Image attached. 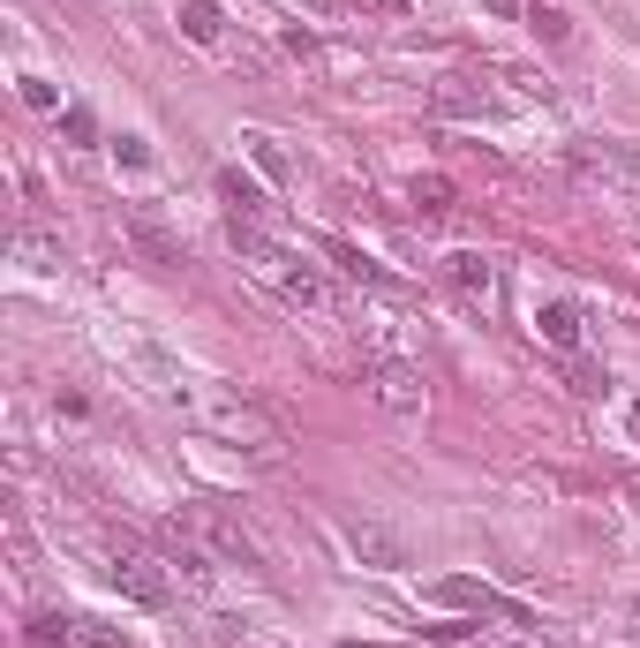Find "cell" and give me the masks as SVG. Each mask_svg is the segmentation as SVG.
Segmentation results:
<instances>
[{
  "instance_id": "1",
  "label": "cell",
  "mask_w": 640,
  "mask_h": 648,
  "mask_svg": "<svg viewBox=\"0 0 640 648\" xmlns=\"http://www.w3.org/2000/svg\"><path fill=\"white\" fill-rule=\"evenodd\" d=\"M167 400L196 423V431L226 445V453H249V460H287V423L256 400V392L226 385V378H173Z\"/></svg>"
},
{
  "instance_id": "2",
  "label": "cell",
  "mask_w": 640,
  "mask_h": 648,
  "mask_svg": "<svg viewBox=\"0 0 640 648\" xmlns=\"http://www.w3.org/2000/svg\"><path fill=\"white\" fill-rule=\"evenodd\" d=\"M226 242L242 249V264H249V272L264 279V287H271V295H279V302L317 309V317L340 302V295H332V279H324L317 264H301L295 249H287V242H271V234H264L256 219H226Z\"/></svg>"
},
{
  "instance_id": "3",
  "label": "cell",
  "mask_w": 640,
  "mask_h": 648,
  "mask_svg": "<svg viewBox=\"0 0 640 648\" xmlns=\"http://www.w3.org/2000/svg\"><path fill=\"white\" fill-rule=\"evenodd\" d=\"M173 528H181V535H189V543H196V551H204L212 565H234V573H256V565H264L256 535H249V528H242L234 513H226V506H212V498L181 506V513H173Z\"/></svg>"
},
{
  "instance_id": "4",
  "label": "cell",
  "mask_w": 640,
  "mask_h": 648,
  "mask_svg": "<svg viewBox=\"0 0 640 648\" xmlns=\"http://www.w3.org/2000/svg\"><path fill=\"white\" fill-rule=\"evenodd\" d=\"M114 588L143 610H167L173 604V565L151 559V551H136V543H121V551H114Z\"/></svg>"
},
{
  "instance_id": "5",
  "label": "cell",
  "mask_w": 640,
  "mask_h": 648,
  "mask_svg": "<svg viewBox=\"0 0 640 648\" xmlns=\"http://www.w3.org/2000/svg\"><path fill=\"white\" fill-rule=\"evenodd\" d=\"M565 167L580 173V181H596V189H640V151H633V144H610V136L573 144Z\"/></svg>"
},
{
  "instance_id": "6",
  "label": "cell",
  "mask_w": 640,
  "mask_h": 648,
  "mask_svg": "<svg viewBox=\"0 0 640 648\" xmlns=\"http://www.w3.org/2000/svg\"><path fill=\"white\" fill-rule=\"evenodd\" d=\"M437 279H445L468 309H490V302H498V264L482 257V249H452V257L437 264Z\"/></svg>"
},
{
  "instance_id": "7",
  "label": "cell",
  "mask_w": 640,
  "mask_h": 648,
  "mask_svg": "<svg viewBox=\"0 0 640 648\" xmlns=\"http://www.w3.org/2000/svg\"><path fill=\"white\" fill-rule=\"evenodd\" d=\"M370 392H377V407H392V415H415V407L429 400L423 370H415V362H392V354L370 362Z\"/></svg>"
},
{
  "instance_id": "8",
  "label": "cell",
  "mask_w": 640,
  "mask_h": 648,
  "mask_svg": "<svg viewBox=\"0 0 640 648\" xmlns=\"http://www.w3.org/2000/svg\"><path fill=\"white\" fill-rule=\"evenodd\" d=\"M429 114H437V121H490L498 98L474 84V76H445V84L429 91Z\"/></svg>"
},
{
  "instance_id": "9",
  "label": "cell",
  "mask_w": 640,
  "mask_h": 648,
  "mask_svg": "<svg viewBox=\"0 0 640 648\" xmlns=\"http://www.w3.org/2000/svg\"><path fill=\"white\" fill-rule=\"evenodd\" d=\"M31 634H39L45 648H128V634H106L98 618H68V610H45Z\"/></svg>"
},
{
  "instance_id": "10",
  "label": "cell",
  "mask_w": 640,
  "mask_h": 648,
  "mask_svg": "<svg viewBox=\"0 0 640 648\" xmlns=\"http://www.w3.org/2000/svg\"><path fill=\"white\" fill-rule=\"evenodd\" d=\"M121 234L136 242V257L151 264V272H173V264H181V242H173V234H167V226H159L151 212H136V204L121 212Z\"/></svg>"
},
{
  "instance_id": "11",
  "label": "cell",
  "mask_w": 640,
  "mask_h": 648,
  "mask_svg": "<svg viewBox=\"0 0 640 648\" xmlns=\"http://www.w3.org/2000/svg\"><path fill=\"white\" fill-rule=\"evenodd\" d=\"M346 551L362 565H377V573H399V565H407V543H399L392 528H377V520H346Z\"/></svg>"
},
{
  "instance_id": "12",
  "label": "cell",
  "mask_w": 640,
  "mask_h": 648,
  "mask_svg": "<svg viewBox=\"0 0 640 648\" xmlns=\"http://www.w3.org/2000/svg\"><path fill=\"white\" fill-rule=\"evenodd\" d=\"M324 257L340 264V279H346V287H362V295H384V302H399V295H407V287L392 279V272H377V264L362 257V249H346V242H332Z\"/></svg>"
},
{
  "instance_id": "13",
  "label": "cell",
  "mask_w": 640,
  "mask_h": 648,
  "mask_svg": "<svg viewBox=\"0 0 640 648\" xmlns=\"http://www.w3.org/2000/svg\"><path fill=\"white\" fill-rule=\"evenodd\" d=\"M429 596H437V604H460V610H490V618H512V626H520V610H512L498 588H482V581H437Z\"/></svg>"
},
{
  "instance_id": "14",
  "label": "cell",
  "mask_w": 640,
  "mask_h": 648,
  "mask_svg": "<svg viewBox=\"0 0 640 648\" xmlns=\"http://www.w3.org/2000/svg\"><path fill=\"white\" fill-rule=\"evenodd\" d=\"M535 340H551L557 354H580V309L573 302H543L535 309Z\"/></svg>"
},
{
  "instance_id": "15",
  "label": "cell",
  "mask_w": 640,
  "mask_h": 648,
  "mask_svg": "<svg viewBox=\"0 0 640 648\" xmlns=\"http://www.w3.org/2000/svg\"><path fill=\"white\" fill-rule=\"evenodd\" d=\"M218 196L234 204V219H256V226H264V212H271V204H264V189H256V181H242V167L218 173Z\"/></svg>"
},
{
  "instance_id": "16",
  "label": "cell",
  "mask_w": 640,
  "mask_h": 648,
  "mask_svg": "<svg viewBox=\"0 0 640 648\" xmlns=\"http://www.w3.org/2000/svg\"><path fill=\"white\" fill-rule=\"evenodd\" d=\"M407 204H415L423 219H445V212H452V181H445V173H415Z\"/></svg>"
},
{
  "instance_id": "17",
  "label": "cell",
  "mask_w": 640,
  "mask_h": 648,
  "mask_svg": "<svg viewBox=\"0 0 640 648\" xmlns=\"http://www.w3.org/2000/svg\"><path fill=\"white\" fill-rule=\"evenodd\" d=\"M181 31H189L196 45H218V31H226L218 0H181Z\"/></svg>"
},
{
  "instance_id": "18",
  "label": "cell",
  "mask_w": 640,
  "mask_h": 648,
  "mask_svg": "<svg viewBox=\"0 0 640 648\" xmlns=\"http://www.w3.org/2000/svg\"><path fill=\"white\" fill-rule=\"evenodd\" d=\"M15 257L31 264V272H61V242L39 234V226H23V234H15Z\"/></svg>"
},
{
  "instance_id": "19",
  "label": "cell",
  "mask_w": 640,
  "mask_h": 648,
  "mask_svg": "<svg viewBox=\"0 0 640 648\" xmlns=\"http://www.w3.org/2000/svg\"><path fill=\"white\" fill-rule=\"evenodd\" d=\"M527 31H535L543 45H565V39H573V15L551 8V0H535V8H527Z\"/></svg>"
},
{
  "instance_id": "20",
  "label": "cell",
  "mask_w": 640,
  "mask_h": 648,
  "mask_svg": "<svg viewBox=\"0 0 640 648\" xmlns=\"http://www.w3.org/2000/svg\"><path fill=\"white\" fill-rule=\"evenodd\" d=\"M61 136H68V144H98V121H90V106H61Z\"/></svg>"
},
{
  "instance_id": "21",
  "label": "cell",
  "mask_w": 640,
  "mask_h": 648,
  "mask_svg": "<svg viewBox=\"0 0 640 648\" xmlns=\"http://www.w3.org/2000/svg\"><path fill=\"white\" fill-rule=\"evenodd\" d=\"M249 159H256V167H264V173H271V181L287 173V151H279L271 136H249Z\"/></svg>"
},
{
  "instance_id": "22",
  "label": "cell",
  "mask_w": 640,
  "mask_h": 648,
  "mask_svg": "<svg viewBox=\"0 0 640 648\" xmlns=\"http://www.w3.org/2000/svg\"><path fill=\"white\" fill-rule=\"evenodd\" d=\"M23 106H39V114H61V91L31 76V84H23Z\"/></svg>"
},
{
  "instance_id": "23",
  "label": "cell",
  "mask_w": 640,
  "mask_h": 648,
  "mask_svg": "<svg viewBox=\"0 0 640 648\" xmlns=\"http://www.w3.org/2000/svg\"><path fill=\"white\" fill-rule=\"evenodd\" d=\"M114 151H121V167H151V144H143V136H121Z\"/></svg>"
},
{
  "instance_id": "24",
  "label": "cell",
  "mask_w": 640,
  "mask_h": 648,
  "mask_svg": "<svg viewBox=\"0 0 640 648\" xmlns=\"http://www.w3.org/2000/svg\"><path fill=\"white\" fill-rule=\"evenodd\" d=\"M633 437H640V400H633Z\"/></svg>"
},
{
  "instance_id": "25",
  "label": "cell",
  "mask_w": 640,
  "mask_h": 648,
  "mask_svg": "<svg viewBox=\"0 0 640 648\" xmlns=\"http://www.w3.org/2000/svg\"><path fill=\"white\" fill-rule=\"evenodd\" d=\"M512 648H520V641H512Z\"/></svg>"
},
{
  "instance_id": "26",
  "label": "cell",
  "mask_w": 640,
  "mask_h": 648,
  "mask_svg": "<svg viewBox=\"0 0 640 648\" xmlns=\"http://www.w3.org/2000/svg\"><path fill=\"white\" fill-rule=\"evenodd\" d=\"M633 618H640V610H633Z\"/></svg>"
}]
</instances>
